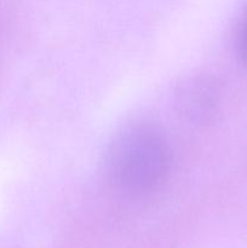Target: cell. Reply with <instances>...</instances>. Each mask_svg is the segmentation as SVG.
I'll use <instances>...</instances> for the list:
<instances>
[{
  "label": "cell",
  "mask_w": 247,
  "mask_h": 248,
  "mask_svg": "<svg viewBox=\"0 0 247 248\" xmlns=\"http://www.w3.org/2000/svg\"><path fill=\"white\" fill-rule=\"evenodd\" d=\"M171 162L161 131L147 121L124 126L107 153V170L116 186L132 194L149 191L166 177Z\"/></svg>",
  "instance_id": "1"
},
{
  "label": "cell",
  "mask_w": 247,
  "mask_h": 248,
  "mask_svg": "<svg viewBox=\"0 0 247 248\" xmlns=\"http://www.w3.org/2000/svg\"><path fill=\"white\" fill-rule=\"evenodd\" d=\"M179 113L196 124H208L217 113L218 89L210 78L193 77L182 82L176 94Z\"/></svg>",
  "instance_id": "2"
},
{
  "label": "cell",
  "mask_w": 247,
  "mask_h": 248,
  "mask_svg": "<svg viewBox=\"0 0 247 248\" xmlns=\"http://www.w3.org/2000/svg\"><path fill=\"white\" fill-rule=\"evenodd\" d=\"M237 51L241 63L247 67V14L241 22L239 29V38H237Z\"/></svg>",
  "instance_id": "3"
}]
</instances>
